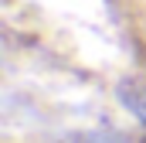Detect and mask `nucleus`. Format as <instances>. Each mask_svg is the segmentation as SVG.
<instances>
[{"mask_svg": "<svg viewBox=\"0 0 146 143\" xmlns=\"http://www.w3.org/2000/svg\"><path fill=\"white\" fill-rule=\"evenodd\" d=\"M75 143H126V140H119L112 133H85V136H78Z\"/></svg>", "mask_w": 146, "mask_h": 143, "instance_id": "nucleus-2", "label": "nucleus"}, {"mask_svg": "<svg viewBox=\"0 0 146 143\" xmlns=\"http://www.w3.org/2000/svg\"><path fill=\"white\" fill-rule=\"evenodd\" d=\"M119 99H122V106L146 126V82H136V78L122 82V85H119Z\"/></svg>", "mask_w": 146, "mask_h": 143, "instance_id": "nucleus-1", "label": "nucleus"}]
</instances>
